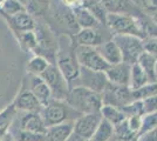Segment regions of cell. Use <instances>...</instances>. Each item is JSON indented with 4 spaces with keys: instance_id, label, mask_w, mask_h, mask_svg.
Instances as JSON below:
<instances>
[{
    "instance_id": "obj_1",
    "label": "cell",
    "mask_w": 157,
    "mask_h": 141,
    "mask_svg": "<svg viewBox=\"0 0 157 141\" xmlns=\"http://www.w3.org/2000/svg\"><path fill=\"white\" fill-rule=\"evenodd\" d=\"M65 101L69 107H72L80 114L100 113L103 106L102 95L83 86H78L69 89Z\"/></svg>"
},
{
    "instance_id": "obj_2",
    "label": "cell",
    "mask_w": 157,
    "mask_h": 141,
    "mask_svg": "<svg viewBox=\"0 0 157 141\" xmlns=\"http://www.w3.org/2000/svg\"><path fill=\"white\" fill-rule=\"evenodd\" d=\"M105 26H108L115 34H129L140 39L147 38L141 19H136L127 14L108 13Z\"/></svg>"
},
{
    "instance_id": "obj_3",
    "label": "cell",
    "mask_w": 157,
    "mask_h": 141,
    "mask_svg": "<svg viewBox=\"0 0 157 141\" xmlns=\"http://www.w3.org/2000/svg\"><path fill=\"white\" fill-rule=\"evenodd\" d=\"M113 40L116 44L122 54V62L132 66L138 62V59L144 53V47L142 40L129 34H115Z\"/></svg>"
},
{
    "instance_id": "obj_4",
    "label": "cell",
    "mask_w": 157,
    "mask_h": 141,
    "mask_svg": "<svg viewBox=\"0 0 157 141\" xmlns=\"http://www.w3.org/2000/svg\"><path fill=\"white\" fill-rule=\"evenodd\" d=\"M39 76L49 87L52 92V98H54V100H66L67 94L69 92L68 82L55 64H49L48 67Z\"/></svg>"
},
{
    "instance_id": "obj_5",
    "label": "cell",
    "mask_w": 157,
    "mask_h": 141,
    "mask_svg": "<svg viewBox=\"0 0 157 141\" xmlns=\"http://www.w3.org/2000/svg\"><path fill=\"white\" fill-rule=\"evenodd\" d=\"M72 112H76V111L69 107L63 101L51 100L49 104L44 108L42 119L48 128L55 125L63 123L66 121H71L69 119H76L75 115H72Z\"/></svg>"
},
{
    "instance_id": "obj_6",
    "label": "cell",
    "mask_w": 157,
    "mask_h": 141,
    "mask_svg": "<svg viewBox=\"0 0 157 141\" xmlns=\"http://www.w3.org/2000/svg\"><path fill=\"white\" fill-rule=\"evenodd\" d=\"M75 58L81 67L88 68L98 72H105L109 65L100 55L95 47L78 45L75 48Z\"/></svg>"
},
{
    "instance_id": "obj_7",
    "label": "cell",
    "mask_w": 157,
    "mask_h": 141,
    "mask_svg": "<svg viewBox=\"0 0 157 141\" xmlns=\"http://www.w3.org/2000/svg\"><path fill=\"white\" fill-rule=\"evenodd\" d=\"M101 95L103 105H109L117 108L123 107L134 101L131 95V88L129 86H118L110 82L107 84Z\"/></svg>"
},
{
    "instance_id": "obj_8",
    "label": "cell",
    "mask_w": 157,
    "mask_h": 141,
    "mask_svg": "<svg viewBox=\"0 0 157 141\" xmlns=\"http://www.w3.org/2000/svg\"><path fill=\"white\" fill-rule=\"evenodd\" d=\"M102 120L101 113H89V114H82L76 119L74 123V133L80 135L81 138L87 141L92 140L96 129H98L100 122Z\"/></svg>"
},
{
    "instance_id": "obj_9",
    "label": "cell",
    "mask_w": 157,
    "mask_h": 141,
    "mask_svg": "<svg viewBox=\"0 0 157 141\" xmlns=\"http://www.w3.org/2000/svg\"><path fill=\"white\" fill-rule=\"evenodd\" d=\"M78 78L81 79V86L86 88H89L96 93L102 94L105 91V86L108 84V79L105 76V72H98V71H92L88 68L81 67L80 66V74Z\"/></svg>"
},
{
    "instance_id": "obj_10",
    "label": "cell",
    "mask_w": 157,
    "mask_h": 141,
    "mask_svg": "<svg viewBox=\"0 0 157 141\" xmlns=\"http://www.w3.org/2000/svg\"><path fill=\"white\" fill-rule=\"evenodd\" d=\"M56 66L59 67L60 72L62 73L67 82H72L73 80L78 79L80 74V65L75 58V51L74 54L69 52H61L58 53V61Z\"/></svg>"
},
{
    "instance_id": "obj_11",
    "label": "cell",
    "mask_w": 157,
    "mask_h": 141,
    "mask_svg": "<svg viewBox=\"0 0 157 141\" xmlns=\"http://www.w3.org/2000/svg\"><path fill=\"white\" fill-rule=\"evenodd\" d=\"M108 82L118 85V86H129L130 87V75H131V66L121 62L117 65L109 66V68L105 72Z\"/></svg>"
},
{
    "instance_id": "obj_12",
    "label": "cell",
    "mask_w": 157,
    "mask_h": 141,
    "mask_svg": "<svg viewBox=\"0 0 157 141\" xmlns=\"http://www.w3.org/2000/svg\"><path fill=\"white\" fill-rule=\"evenodd\" d=\"M20 127L22 131L33 132V133H40V134H47V126L40 113L29 112L26 113L20 120Z\"/></svg>"
},
{
    "instance_id": "obj_13",
    "label": "cell",
    "mask_w": 157,
    "mask_h": 141,
    "mask_svg": "<svg viewBox=\"0 0 157 141\" xmlns=\"http://www.w3.org/2000/svg\"><path fill=\"white\" fill-rule=\"evenodd\" d=\"M96 51H98L100 55L105 60V62L109 65V66H113V65H117V64H121L122 62V54H121V51L118 46L114 42V40H108L98 45V47H95Z\"/></svg>"
},
{
    "instance_id": "obj_14",
    "label": "cell",
    "mask_w": 157,
    "mask_h": 141,
    "mask_svg": "<svg viewBox=\"0 0 157 141\" xmlns=\"http://www.w3.org/2000/svg\"><path fill=\"white\" fill-rule=\"evenodd\" d=\"M14 106L17 109L20 111H26L27 113L29 112H34V113H40L42 105L39 102V100L35 98V95L31 92V91H26L22 92L18 96V99L15 100Z\"/></svg>"
},
{
    "instance_id": "obj_15",
    "label": "cell",
    "mask_w": 157,
    "mask_h": 141,
    "mask_svg": "<svg viewBox=\"0 0 157 141\" xmlns=\"http://www.w3.org/2000/svg\"><path fill=\"white\" fill-rule=\"evenodd\" d=\"M31 92H32L35 98L39 100V102L42 105V107L47 106L49 101L52 100V92L47 84L42 80L38 75H33L32 78V86H31Z\"/></svg>"
},
{
    "instance_id": "obj_16",
    "label": "cell",
    "mask_w": 157,
    "mask_h": 141,
    "mask_svg": "<svg viewBox=\"0 0 157 141\" xmlns=\"http://www.w3.org/2000/svg\"><path fill=\"white\" fill-rule=\"evenodd\" d=\"M74 131V122L66 121L63 123L55 125L47 128V141H67Z\"/></svg>"
},
{
    "instance_id": "obj_17",
    "label": "cell",
    "mask_w": 157,
    "mask_h": 141,
    "mask_svg": "<svg viewBox=\"0 0 157 141\" xmlns=\"http://www.w3.org/2000/svg\"><path fill=\"white\" fill-rule=\"evenodd\" d=\"M8 20L11 21V25L13 26L14 29L20 33L29 32L35 28V24H34L32 15L26 11L19 12L12 17H8Z\"/></svg>"
},
{
    "instance_id": "obj_18",
    "label": "cell",
    "mask_w": 157,
    "mask_h": 141,
    "mask_svg": "<svg viewBox=\"0 0 157 141\" xmlns=\"http://www.w3.org/2000/svg\"><path fill=\"white\" fill-rule=\"evenodd\" d=\"M75 40L78 42V45H81V46L98 47V45L103 44L101 34L98 33L95 28H82V29H80L75 35Z\"/></svg>"
},
{
    "instance_id": "obj_19",
    "label": "cell",
    "mask_w": 157,
    "mask_h": 141,
    "mask_svg": "<svg viewBox=\"0 0 157 141\" xmlns=\"http://www.w3.org/2000/svg\"><path fill=\"white\" fill-rule=\"evenodd\" d=\"M105 10V12L115 14H125L132 10V2L130 0H94Z\"/></svg>"
},
{
    "instance_id": "obj_20",
    "label": "cell",
    "mask_w": 157,
    "mask_h": 141,
    "mask_svg": "<svg viewBox=\"0 0 157 141\" xmlns=\"http://www.w3.org/2000/svg\"><path fill=\"white\" fill-rule=\"evenodd\" d=\"M74 17L78 26L82 28H96L100 26V21L93 15L87 8H75Z\"/></svg>"
},
{
    "instance_id": "obj_21",
    "label": "cell",
    "mask_w": 157,
    "mask_h": 141,
    "mask_svg": "<svg viewBox=\"0 0 157 141\" xmlns=\"http://www.w3.org/2000/svg\"><path fill=\"white\" fill-rule=\"evenodd\" d=\"M100 113L102 115V118L105 120L109 121L113 126H116L118 123H121L123 120L127 119V115L117 107L109 106V105H103Z\"/></svg>"
},
{
    "instance_id": "obj_22",
    "label": "cell",
    "mask_w": 157,
    "mask_h": 141,
    "mask_svg": "<svg viewBox=\"0 0 157 141\" xmlns=\"http://www.w3.org/2000/svg\"><path fill=\"white\" fill-rule=\"evenodd\" d=\"M149 82V79L147 76V74L144 72V69L140 64L136 62L131 66V75H130V88L131 89H137L142 86L147 85Z\"/></svg>"
},
{
    "instance_id": "obj_23",
    "label": "cell",
    "mask_w": 157,
    "mask_h": 141,
    "mask_svg": "<svg viewBox=\"0 0 157 141\" xmlns=\"http://www.w3.org/2000/svg\"><path fill=\"white\" fill-rule=\"evenodd\" d=\"M114 136V126L111 125L109 121L105 120L102 118V120L98 125V129L95 132V134L93 136V141H110Z\"/></svg>"
},
{
    "instance_id": "obj_24",
    "label": "cell",
    "mask_w": 157,
    "mask_h": 141,
    "mask_svg": "<svg viewBox=\"0 0 157 141\" xmlns=\"http://www.w3.org/2000/svg\"><path fill=\"white\" fill-rule=\"evenodd\" d=\"M132 100H144L157 95V82H149L137 89H131Z\"/></svg>"
},
{
    "instance_id": "obj_25",
    "label": "cell",
    "mask_w": 157,
    "mask_h": 141,
    "mask_svg": "<svg viewBox=\"0 0 157 141\" xmlns=\"http://www.w3.org/2000/svg\"><path fill=\"white\" fill-rule=\"evenodd\" d=\"M155 62H156V59L154 57H151L150 54H148L147 52H144L141 55V58L138 59V64L144 69V72H145L148 79H149V82H156L155 81V75H154Z\"/></svg>"
},
{
    "instance_id": "obj_26",
    "label": "cell",
    "mask_w": 157,
    "mask_h": 141,
    "mask_svg": "<svg viewBox=\"0 0 157 141\" xmlns=\"http://www.w3.org/2000/svg\"><path fill=\"white\" fill-rule=\"evenodd\" d=\"M0 11L7 17H12L19 12L26 11V7L18 0H4L0 2Z\"/></svg>"
},
{
    "instance_id": "obj_27",
    "label": "cell",
    "mask_w": 157,
    "mask_h": 141,
    "mask_svg": "<svg viewBox=\"0 0 157 141\" xmlns=\"http://www.w3.org/2000/svg\"><path fill=\"white\" fill-rule=\"evenodd\" d=\"M15 106L11 105L0 114V139L5 135V132H6L8 125L11 123V121L13 119L14 114H15Z\"/></svg>"
},
{
    "instance_id": "obj_28",
    "label": "cell",
    "mask_w": 157,
    "mask_h": 141,
    "mask_svg": "<svg viewBox=\"0 0 157 141\" xmlns=\"http://www.w3.org/2000/svg\"><path fill=\"white\" fill-rule=\"evenodd\" d=\"M48 65H49V62H48L45 58H42V57H40V55H36V57H34L32 60L29 61V64H28V69H29V72H31L33 75H38V76H39L40 74L48 67Z\"/></svg>"
},
{
    "instance_id": "obj_29",
    "label": "cell",
    "mask_w": 157,
    "mask_h": 141,
    "mask_svg": "<svg viewBox=\"0 0 157 141\" xmlns=\"http://www.w3.org/2000/svg\"><path fill=\"white\" fill-rule=\"evenodd\" d=\"M15 141H47L46 134H40V133H33L20 129L17 133Z\"/></svg>"
},
{
    "instance_id": "obj_30",
    "label": "cell",
    "mask_w": 157,
    "mask_h": 141,
    "mask_svg": "<svg viewBox=\"0 0 157 141\" xmlns=\"http://www.w3.org/2000/svg\"><path fill=\"white\" fill-rule=\"evenodd\" d=\"M142 101V109H143V116L144 115L151 114L157 111V95L151 96L148 99H144Z\"/></svg>"
},
{
    "instance_id": "obj_31",
    "label": "cell",
    "mask_w": 157,
    "mask_h": 141,
    "mask_svg": "<svg viewBox=\"0 0 157 141\" xmlns=\"http://www.w3.org/2000/svg\"><path fill=\"white\" fill-rule=\"evenodd\" d=\"M20 39H21V42L25 44L28 48H34L35 49V47H36V37H35V34L33 33L32 31L21 33L20 34Z\"/></svg>"
},
{
    "instance_id": "obj_32",
    "label": "cell",
    "mask_w": 157,
    "mask_h": 141,
    "mask_svg": "<svg viewBox=\"0 0 157 141\" xmlns=\"http://www.w3.org/2000/svg\"><path fill=\"white\" fill-rule=\"evenodd\" d=\"M144 52L150 54L157 60V38H149L147 41L143 42Z\"/></svg>"
},
{
    "instance_id": "obj_33",
    "label": "cell",
    "mask_w": 157,
    "mask_h": 141,
    "mask_svg": "<svg viewBox=\"0 0 157 141\" xmlns=\"http://www.w3.org/2000/svg\"><path fill=\"white\" fill-rule=\"evenodd\" d=\"M140 7H142L147 11L155 12L157 11V0H134Z\"/></svg>"
},
{
    "instance_id": "obj_34",
    "label": "cell",
    "mask_w": 157,
    "mask_h": 141,
    "mask_svg": "<svg viewBox=\"0 0 157 141\" xmlns=\"http://www.w3.org/2000/svg\"><path fill=\"white\" fill-rule=\"evenodd\" d=\"M136 141H157V127L142 135H138Z\"/></svg>"
},
{
    "instance_id": "obj_35",
    "label": "cell",
    "mask_w": 157,
    "mask_h": 141,
    "mask_svg": "<svg viewBox=\"0 0 157 141\" xmlns=\"http://www.w3.org/2000/svg\"><path fill=\"white\" fill-rule=\"evenodd\" d=\"M62 2L66 6L75 7V8H78V6H81V0H62Z\"/></svg>"
},
{
    "instance_id": "obj_36",
    "label": "cell",
    "mask_w": 157,
    "mask_h": 141,
    "mask_svg": "<svg viewBox=\"0 0 157 141\" xmlns=\"http://www.w3.org/2000/svg\"><path fill=\"white\" fill-rule=\"evenodd\" d=\"M67 141H87V140L83 139V138H81L80 135H78L76 133H74V132H73L72 134L69 135V138L67 139Z\"/></svg>"
},
{
    "instance_id": "obj_37",
    "label": "cell",
    "mask_w": 157,
    "mask_h": 141,
    "mask_svg": "<svg viewBox=\"0 0 157 141\" xmlns=\"http://www.w3.org/2000/svg\"><path fill=\"white\" fill-rule=\"evenodd\" d=\"M154 75H155V81L157 82V60L155 62V68H154Z\"/></svg>"
},
{
    "instance_id": "obj_38",
    "label": "cell",
    "mask_w": 157,
    "mask_h": 141,
    "mask_svg": "<svg viewBox=\"0 0 157 141\" xmlns=\"http://www.w3.org/2000/svg\"><path fill=\"white\" fill-rule=\"evenodd\" d=\"M0 141H14V140H13V139H12V138H10V136H7V138H4V139L1 138V139H0Z\"/></svg>"
},
{
    "instance_id": "obj_39",
    "label": "cell",
    "mask_w": 157,
    "mask_h": 141,
    "mask_svg": "<svg viewBox=\"0 0 157 141\" xmlns=\"http://www.w3.org/2000/svg\"><path fill=\"white\" fill-rule=\"evenodd\" d=\"M20 4H22V5H26L27 2H28V0H18Z\"/></svg>"
},
{
    "instance_id": "obj_40",
    "label": "cell",
    "mask_w": 157,
    "mask_h": 141,
    "mask_svg": "<svg viewBox=\"0 0 157 141\" xmlns=\"http://www.w3.org/2000/svg\"><path fill=\"white\" fill-rule=\"evenodd\" d=\"M110 141H116V140H113V139H111V140Z\"/></svg>"
},
{
    "instance_id": "obj_41",
    "label": "cell",
    "mask_w": 157,
    "mask_h": 141,
    "mask_svg": "<svg viewBox=\"0 0 157 141\" xmlns=\"http://www.w3.org/2000/svg\"><path fill=\"white\" fill-rule=\"evenodd\" d=\"M89 141H93V140H89Z\"/></svg>"
}]
</instances>
